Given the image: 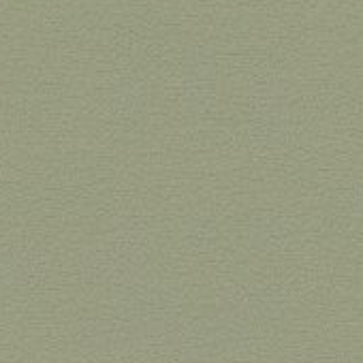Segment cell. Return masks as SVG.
<instances>
[{
    "label": "cell",
    "instance_id": "cell-1",
    "mask_svg": "<svg viewBox=\"0 0 363 363\" xmlns=\"http://www.w3.org/2000/svg\"><path fill=\"white\" fill-rule=\"evenodd\" d=\"M216 240H218V227L214 220L206 216H193L179 225V242L189 248L206 250L212 248Z\"/></svg>",
    "mask_w": 363,
    "mask_h": 363
},
{
    "label": "cell",
    "instance_id": "cell-2",
    "mask_svg": "<svg viewBox=\"0 0 363 363\" xmlns=\"http://www.w3.org/2000/svg\"><path fill=\"white\" fill-rule=\"evenodd\" d=\"M286 227L278 218H257L250 223L248 240L255 248H276L284 242Z\"/></svg>",
    "mask_w": 363,
    "mask_h": 363
},
{
    "label": "cell",
    "instance_id": "cell-3",
    "mask_svg": "<svg viewBox=\"0 0 363 363\" xmlns=\"http://www.w3.org/2000/svg\"><path fill=\"white\" fill-rule=\"evenodd\" d=\"M284 363H352L344 354H295Z\"/></svg>",
    "mask_w": 363,
    "mask_h": 363
},
{
    "label": "cell",
    "instance_id": "cell-4",
    "mask_svg": "<svg viewBox=\"0 0 363 363\" xmlns=\"http://www.w3.org/2000/svg\"><path fill=\"white\" fill-rule=\"evenodd\" d=\"M182 363H216L208 352H191L182 359Z\"/></svg>",
    "mask_w": 363,
    "mask_h": 363
},
{
    "label": "cell",
    "instance_id": "cell-5",
    "mask_svg": "<svg viewBox=\"0 0 363 363\" xmlns=\"http://www.w3.org/2000/svg\"><path fill=\"white\" fill-rule=\"evenodd\" d=\"M350 206L357 214H363V186L354 189L352 195H350Z\"/></svg>",
    "mask_w": 363,
    "mask_h": 363
}]
</instances>
